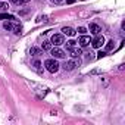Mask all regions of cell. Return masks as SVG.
I'll return each mask as SVG.
<instances>
[{"mask_svg": "<svg viewBox=\"0 0 125 125\" xmlns=\"http://www.w3.org/2000/svg\"><path fill=\"white\" fill-rule=\"evenodd\" d=\"M3 28L8 30V31H12L15 35H21L22 34V25L19 22H15L13 19H8L5 24H3Z\"/></svg>", "mask_w": 125, "mask_h": 125, "instance_id": "1", "label": "cell"}, {"mask_svg": "<svg viewBox=\"0 0 125 125\" xmlns=\"http://www.w3.org/2000/svg\"><path fill=\"white\" fill-rule=\"evenodd\" d=\"M44 66H46V69H47L49 72H52V74H54V72L59 71V63H57V60H56L54 57L47 59V60L44 62Z\"/></svg>", "mask_w": 125, "mask_h": 125, "instance_id": "2", "label": "cell"}, {"mask_svg": "<svg viewBox=\"0 0 125 125\" xmlns=\"http://www.w3.org/2000/svg\"><path fill=\"white\" fill-rule=\"evenodd\" d=\"M50 43H52L53 46H60V44H63V43H65V37H63V34H53Z\"/></svg>", "mask_w": 125, "mask_h": 125, "instance_id": "3", "label": "cell"}, {"mask_svg": "<svg viewBox=\"0 0 125 125\" xmlns=\"http://www.w3.org/2000/svg\"><path fill=\"white\" fill-rule=\"evenodd\" d=\"M104 44V38H103V35H96V38H93L91 40V46L94 47V49H100L102 46Z\"/></svg>", "mask_w": 125, "mask_h": 125, "instance_id": "4", "label": "cell"}, {"mask_svg": "<svg viewBox=\"0 0 125 125\" xmlns=\"http://www.w3.org/2000/svg\"><path fill=\"white\" fill-rule=\"evenodd\" d=\"M50 53H52V56H53L54 59H63V57H65V52L62 50V49H59V47L50 49Z\"/></svg>", "mask_w": 125, "mask_h": 125, "instance_id": "5", "label": "cell"}, {"mask_svg": "<svg viewBox=\"0 0 125 125\" xmlns=\"http://www.w3.org/2000/svg\"><path fill=\"white\" fill-rule=\"evenodd\" d=\"M80 65V62H74V60H68V62H65V63H63V69L65 71H74L77 66Z\"/></svg>", "mask_w": 125, "mask_h": 125, "instance_id": "6", "label": "cell"}, {"mask_svg": "<svg viewBox=\"0 0 125 125\" xmlns=\"http://www.w3.org/2000/svg\"><path fill=\"white\" fill-rule=\"evenodd\" d=\"M78 43H80V47H87V46L91 43V38H90V35H85V34H83V35L80 37Z\"/></svg>", "mask_w": 125, "mask_h": 125, "instance_id": "7", "label": "cell"}, {"mask_svg": "<svg viewBox=\"0 0 125 125\" xmlns=\"http://www.w3.org/2000/svg\"><path fill=\"white\" fill-rule=\"evenodd\" d=\"M69 54H71V57H74V59H77V57H80L81 54H83V50H81V47H72V49H69Z\"/></svg>", "mask_w": 125, "mask_h": 125, "instance_id": "8", "label": "cell"}, {"mask_svg": "<svg viewBox=\"0 0 125 125\" xmlns=\"http://www.w3.org/2000/svg\"><path fill=\"white\" fill-rule=\"evenodd\" d=\"M88 30H90V32H91V34L97 35V34H100V31H102V27H100V25H97V24H90Z\"/></svg>", "mask_w": 125, "mask_h": 125, "instance_id": "9", "label": "cell"}, {"mask_svg": "<svg viewBox=\"0 0 125 125\" xmlns=\"http://www.w3.org/2000/svg\"><path fill=\"white\" fill-rule=\"evenodd\" d=\"M62 32H63L65 35H69V37H74L77 31H75L74 28H71V27H65V28H62Z\"/></svg>", "mask_w": 125, "mask_h": 125, "instance_id": "10", "label": "cell"}, {"mask_svg": "<svg viewBox=\"0 0 125 125\" xmlns=\"http://www.w3.org/2000/svg\"><path fill=\"white\" fill-rule=\"evenodd\" d=\"M30 54H31V56H40V54H43V52H41V49H38V47H31V49H30Z\"/></svg>", "mask_w": 125, "mask_h": 125, "instance_id": "11", "label": "cell"}, {"mask_svg": "<svg viewBox=\"0 0 125 125\" xmlns=\"http://www.w3.org/2000/svg\"><path fill=\"white\" fill-rule=\"evenodd\" d=\"M115 49V41L113 40H109L107 43H106V52H110V50H113Z\"/></svg>", "mask_w": 125, "mask_h": 125, "instance_id": "12", "label": "cell"}, {"mask_svg": "<svg viewBox=\"0 0 125 125\" xmlns=\"http://www.w3.org/2000/svg\"><path fill=\"white\" fill-rule=\"evenodd\" d=\"M47 21H49V18H47L46 15H38V16H37V19H35V22H37V24H40V22H47Z\"/></svg>", "mask_w": 125, "mask_h": 125, "instance_id": "13", "label": "cell"}, {"mask_svg": "<svg viewBox=\"0 0 125 125\" xmlns=\"http://www.w3.org/2000/svg\"><path fill=\"white\" fill-rule=\"evenodd\" d=\"M50 49H52V43H50V41H43L41 50H50Z\"/></svg>", "mask_w": 125, "mask_h": 125, "instance_id": "14", "label": "cell"}, {"mask_svg": "<svg viewBox=\"0 0 125 125\" xmlns=\"http://www.w3.org/2000/svg\"><path fill=\"white\" fill-rule=\"evenodd\" d=\"M8 19H13V16L9 13H0V21H8Z\"/></svg>", "mask_w": 125, "mask_h": 125, "instance_id": "15", "label": "cell"}, {"mask_svg": "<svg viewBox=\"0 0 125 125\" xmlns=\"http://www.w3.org/2000/svg\"><path fill=\"white\" fill-rule=\"evenodd\" d=\"M32 66H34V68H35V69L38 71V74H41V71H40V66H41V62H40V60H34V62H32Z\"/></svg>", "mask_w": 125, "mask_h": 125, "instance_id": "16", "label": "cell"}, {"mask_svg": "<svg viewBox=\"0 0 125 125\" xmlns=\"http://www.w3.org/2000/svg\"><path fill=\"white\" fill-rule=\"evenodd\" d=\"M8 3H5V2H0V12H6L8 10Z\"/></svg>", "mask_w": 125, "mask_h": 125, "instance_id": "17", "label": "cell"}, {"mask_svg": "<svg viewBox=\"0 0 125 125\" xmlns=\"http://www.w3.org/2000/svg\"><path fill=\"white\" fill-rule=\"evenodd\" d=\"M75 46H77V41H74V40L66 41V49H72V47H75Z\"/></svg>", "mask_w": 125, "mask_h": 125, "instance_id": "18", "label": "cell"}, {"mask_svg": "<svg viewBox=\"0 0 125 125\" xmlns=\"http://www.w3.org/2000/svg\"><path fill=\"white\" fill-rule=\"evenodd\" d=\"M77 31H78V32H80V34L83 35V34H85V32H87V28H84V27H80V28H78Z\"/></svg>", "mask_w": 125, "mask_h": 125, "instance_id": "19", "label": "cell"}, {"mask_svg": "<svg viewBox=\"0 0 125 125\" xmlns=\"http://www.w3.org/2000/svg\"><path fill=\"white\" fill-rule=\"evenodd\" d=\"M107 54V52H99L97 53V59H102V57H104Z\"/></svg>", "mask_w": 125, "mask_h": 125, "instance_id": "20", "label": "cell"}, {"mask_svg": "<svg viewBox=\"0 0 125 125\" xmlns=\"http://www.w3.org/2000/svg\"><path fill=\"white\" fill-rule=\"evenodd\" d=\"M50 2H52V3H54V5H62V3L65 2V0H50Z\"/></svg>", "mask_w": 125, "mask_h": 125, "instance_id": "21", "label": "cell"}, {"mask_svg": "<svg viewBox=\"0 0 125 125\" xmlns=\"http://www.w3.org/2000/svg\"><path fill=\"white\" fill-rule=\"evenodd\" d=\"M85 57H87V60H93V59H94V56H93V53H91V52H88Z\"/></svg>", "mask_w": 125, "mask_h": 125, "instance_id": "22", "label": "cell"}, {"mask_svg": "<svg viewBox=\"0 0 125 125\" xmlns=\"http://www.w3.org/2000/svg\"><path fill=\"white\" fill-rule=\"evenodd\" d=\"M10 2H12L13 5H22V3H24V0H10Z\"/></svg>", "mask_w": 125, "mask_h": 125, "instance_id": "23", "label": "cell"}, {"mask_svg": "<svg viewBox=\"0 0 125 125\" xmlns=\"http://www.w3.org/2000/svg\"><path fill=\"white\" fill-rule=\"evenodd\" d=\"M65 3H68V5H74V3H75V0H65Z\"/></svg>", "mask_w": 125, "mask_h": 125, "instance_id": "24", "label": "cell"}, {"mask_svg": "<svg viewBox=\"0 0 125 125\" xmlns=\"http://www.w3.org/2000/svg\"><path fill=\"white\" fill-rule=\"evenodd\" d=\"M28 2H30V0H24V3H28Z\"/></svg>", "mask_w": 125, "mask_h": 125, "instance_id": "25", "label": "cell"}]
</instances>
